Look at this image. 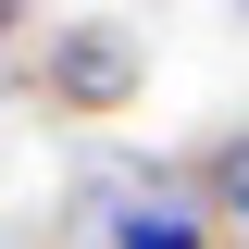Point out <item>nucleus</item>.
I'll return each instance as SVG.
<instances>
[{"mask_svg": "<svg viewBox=\"0 0 249 249\" xmlns=\"http://www.w3.org/2000/svg\"><path fill=\"white\" fill-rule=\"evenodd\" d=\"M137 88H150V37L124 25V13H62L37 37V100L50 112L112 124V112H137Z\"/></svg>", "mask_w": 249, "mask_h": 249, "instance_id": "nucleus-1", "label": "nucleus"}, {"mask_svg": "<svg viewBox=\"0 0 249 249\" xmlns=\"http://www.w3.org/2000/svg\"><path fill=\"white\" fill-rule=\"evenodd\" d=\"M25 25H37V0H0V37H25Z\"/></svg>", "mask_w": 249, "mask_h": 249, "instance_id": "nucleus-2", "label": "nucleus"}]
</instances>
